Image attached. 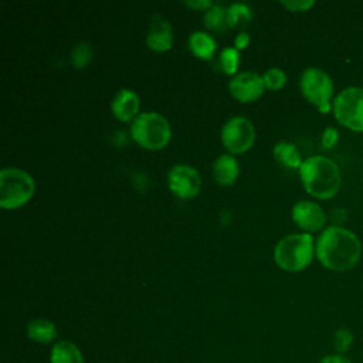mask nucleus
<instances>
[{
	"mask_svg": "<svg viewBox=\"0 0 363 363\" xmlns=\"http://www.w3.org/2000/svg\"><path fill=\"white\" fill-rule=\"evenodd\" d=\"M34 179L17 167H6L0 172V206L7 210L18 208L34 194Z\"/></svg>",
	"mask_w": 363,
	"mask_h": 363,
	"instance_id": "4",
	"label": "nucleus"
},
{
	"mask_svg": "<svg viewBox=\"0 0 363 363\" xmlns=\"http://www.w3.org/2000/svg\"><path fill=\"white\" fill-rule=\"evenodd\" d=\"M27 336L37 343H43V345H48L52 343L57 339V328L55 325L48 320V319H33L27 323L26 328Z\"/></svg>",
	"mask_w": 363,
	"mask_h": 363,
	"instance_id": "15",
	"label": "nucleus"
},
{
	"mask_svg": "<svg viewBox=\"0 0 363 363\" xmlns=\"http://www.w3.org/2000/svg\"><path fill=\"white\" fill-rule=\"evenodd\" d=\"M333 113L340 125L363 132V88L350 86L336 95Z\"/></svg>",
	"mask_w": 363,
	"mask_h": 363,
	"instance_id": "7",
	"label": "nucleus"
},
{
	"mask_svg": "<svg viewBox=\"0 0 363 363\" xmlns=\"http://www.w3.org/2000/svg\"><path fill=\"white\" fill-rule=\"evenodd\" d=\"M92 58V48L88 43H78L71 52V61L75 68H84Z\"/></svg>",
	"mask_w": 363,
	"mask_h": 363,
	"instance_id": "23",
	"label": "nucleus"
},
{
	"mask_svg": "<svg viewBox=\"0 0 363 363\" xmlns=\"http://www.w3.org/2000/svg\"><path fill=\"white\" fill-rule=\"evenodd\" d=\"M184 4L194 10H206V11L213 6V3L208 0H193V1L187 0V1H184Z\"/></svg>",
	"mask_w": 363,
	"mask_h": 363,
	"instance_id": "28",
	"label": "nucleus"
},
{
	"mask_svg": "<svg viewBox=\"0 0 363 363\" xmlns=\"http://www.w3.org/2000/svg\"><path fill=\"white\" fill-rule=\"evenodd\" d=\"M50 363H84L79 347L71 340H58L50 352Z\"/></svg>",
	"mask_w": 363,
	"mask_h": 363,
	"instance_id": "16",
	"label": "nucleus"
},
{
	"mask_svg": "<svg viewBox=\"0 0 363 363\" xmlns=\"http://www.w3.org/2000/svg\"><path fill=\"white\" fill-rule=\"evenodd\" d=\"M319 363H352V360L346 356V354H342V353H330V354H326L323 356Z\"/></svg>",
	"mask_w": 363,
	"mask_h": 363,
	"instance_id": "27",
	"label": "nucleus"
},
{
	"mask_svg": "<svg viewBox=\"0 0 363 363\" xmlns=\"http://www.w3.org/2000/svg\"><path fill=\"white\" fill-rule=\"evenodd\" d=\"M353 342H354V336H353V332L350 329L339 328L337 330H335L332 343H333V347H335L336 353L346 354V352L350 350Z\"/></svg>",
	"mask_w": 363,
	"mask_h": 363,
	"instance_id": "22",
	"label": "nucleus"
},
{
	"mask_svg": "<svg viewBox=\"0 0 363 363\" xmlns=\"http://www.w3.org/2000/svg\"><path fill=\"white\" fill-rule=\"evenodd\" d=\"M170 190L180 199H191L197 196L201 187V179L197 170L189 164H176L167 176Z\"/></svg>",
	"mask_w": 363,
	"mask_h": 363,
	"instance_id": "9",
	"label": "nucleus"
},
{
	"mask_svg": "<svg viewBox=\"0 0 363 363\" xmlns=\"http://www.w3.org/2000/svg\"><path fill=\"white\" fill-rule=\"evenodd\" d=\"M301 91L303 96L313 104L322 113L330 111V98L333 95V84L330 77L320 68H306L301 75Z\"/></svg>",
	"mask_w": 363,
	"mask_h": 363,
	"instance_id": "6",
	"label": "nucleus"
},
{
	"mask_svg": "<svg viewBox=\"0 0 363 363\" xmlns=\"http://www.w3.org/2000/svg\"><path fill=\"white\" fill-rule=\"evenodd\" d=\"M228 88L231 95L240 102H252L264 94L265 84H264V78L259 77L258 74L245 71L235 75L230 81Z\"/></svg>",
	"mask_w": 363,
	"mask_h": 363,
	"instance_id": "10",
	"label": "nucleus"
},
{
	"mask_svg": "<svg viewBox=\"0 0 363 363\" xmlns=\"http://www.w3.org/2000/svg\"><path fill=\"white\" fill-rule=\"evenodd\" d=\"M228 24L233 28H245L251 21V10L247 4L233 3L227 7Z\"/></svg>",
	"mask_w": 363,
	"mask_h": 363,
	"instance_id": "20",
	"label": "nucleus"
},
{
	"mask_svg": "<svg viewBox=\"0 0 363 363\" xmlns=\"http://www.w3.org/2000/svg\"><path fill=\"white\" fill-rule=\"evenodd\" d=\"M316 257L320 264L333 271L353 268L362 252L359 238L342 227H328L316 241Z\"/></svg>",
	"mask_w": 363,
	"mask_h": 363,
	"instance_id": "1",
	"label": "nucleus"
},
{
	"mask_svg": "<svg viewBox=\"0 0 363 363\" xmlns=\"http://www.w3.org/2000/svg\"><path fill=\"white\" fill-rule=\"evenodd\" d=\"M130 135L142 147L156 150L169 143L172 129L162 115L156 112H143L132 122Z\"/></svg>",
	"mask_w": 363,
	"mask_h": 363,
	"instance_id": "5",
	"label": "nucleus"
},
{
	"mask_svg": "<svg viewBox=\"0 0 363 363\" xmlns=\"http://www.w3.org/2000/svg\"><path fill=\"white\" fill-rule=\"evenodd\" d=\"M248 43H250V35L247 34V33H240L237 37H235V40H234V45H235V48L240 51V50H242V48H245L247 45H248Z\"/></svg>",
	"mask_w": 363,
	"mask_h": 363,
	"instance_id": "29",
	"label": "nucleus"
},
{
	"mask_svg": "<svg viewBox=\"0 0 363 363\" xmlns=\"http://www.w3.org/2000/svg\"><path fill=\"white\" fill-rule=\"evenodd\" d=\"M204 24L213 31H225L230 27L227 9L218 4H213L204 14Z\"/></svg>",
	"mask_w": 363,
	"mask_h": 363,
	"instance_id": "19",
	"label": "nucleus"
},
{
	"mask_svg": "<svg viewBox=\"0 0 363 363\" xmlns=\"http://www.w3.org/2000/svg\"><path fill=\"white\" fill-rule=\"evenodd\" d=\"M281 4L291 11H306L315 3L313 0H289V1H281Z\"/></svg>",
	"mask_w": 363,
	"mask_h": 363,
	"instance_id": "25",
	"label": "nucleus"
},
{
	"mask_svg": "<svg viewBox=\"0 0 363 363\" xmlns=\"http://www.w3.org/2000/svg\"><path fill=\"white\" fill-rule=\"evenodd\" d=\"M264 84H265V88L271 89V91H278L281 89L285 82H286V75L282 69L279 68H269L264 75Z\"/></svg>",
	"mask_w": 363,
	"mask_h": 363,
	"instance_id": "24",
	"label": "nucleus"
},
{
	"mask_svg": "<svg viewBox=\"0 0 363 363\" xmlns=\"http://www.w3.org/2000/svg\"><path fill=\"white\" fill-rule=\"evenodd\" d=\"M336 143H337V130L335 128H326L322 135V145L326 149H330Z\"/></svg>",
	"mask_w": 363,
	"mask_h": 363,
	"instance_id": "26",
	"label": "nucleus"
},
{
	"mask_svg": "<svg viewBox=\"0 0 363 363\" xmlns=\"http://www.w3.org/2000/svg\"><path fill=\"white\" fill-rule=\"evenodd\" d=\"M255 139L252 123L244 116H234L228 119L221 129L223 145L231 153H242L248 150Z\"/></svg>",
	"mask_w": 363,
	"mask_h": 363,
	"instance_id": "8",
	"label": "nucleus"
},
{
	"mask_svg": "<svg viewBox=\"0 0 363 363\" xmlns=\"http://www.w3.org/2000/svg\"><path fill=\"white\" fill-rule=\"evenodd\" d=\"M146 43L147 47L153 51H167L173 43V31L170 23L160 16H155L149 23Z\"/></svg>",
	"mask_w": 363,
	"mask_h": 363,
	"instance_id": "12",
	"label": "nucleus"
},
{
	"mask_svg": "<svg viewBox=\"0 0 363 363\" xmlns=\"http://www.w3.org/2000/svg\"><path fill=\"white\" fill-rule=\"evenodd\" d=\"M292 218L294 221L306 231H318L325 224V213L323 210L306 200H301L292 207Z\"/></svg>",
	"mask_w": 363,
	"mask_h": 363,
	"instance_id": "11",
	"label": "nucleus"
},
{
	"mask_svg": "<svg viewBox=\"0 0 363 363\" xmlns=\"http://www.w3.org/2000/svg\"><path fill=\"white\" fill-rule=\"evenodd\" d=\"M274 156L275 159L286 166V167H301L302 160L298 149L294 143L289 142H279L274 146Z\"/></svg>",
	"mask_w": 363,
	"mask_h": 363,
	"instance_id": "18",
	"label": "nucleus"
},
{
	"mask_svg": "<svg viewBox=\"0 0 363 363\" xmlns=\"http://www.w3.org/2000/svg\"><path fill=\"white\" fill-rule=\"evenodd\" d=\"M240 172L237 159L233 155H221L213 166V174L218 184L230 186L235 182Z\"/></svg>",
	"mask_w": 363,
	"mask_h": 363,
	"instance_id": "14",
	"label": "nucleus"
},
{
	"mask_svg": "<svg viewBox=\"0 0 363 363\" xmlns=\"http://www.w3.org/2000/svg\"><path fill=\"white\" fill-rule=\"evenodd\" d=\"M139 111V96L130 89H121L112 101V113L122 122L135 121Z\"/></svg>",
	"mask_w": 363,
	"mask_h": 363,
	"instance_id": "13",
	"label": "nucleus"
},
{
	"mask_svg": "<svg viewBox=\"0 0 363 363\" xmlns=\"http://www.w3.org/2000/svg\"><path fill=\"white\" fill-rule=\"evenodd\" d=\"M299 176L305 190L316 199H330L340 187V173L335 162L325 156H312L302 162Z\"/></svg>",
	"mask_w": 363,
	"mask_h": 363,
	"instance_id": "2",
	"label": "nucleus"
},
{
	"mask_svg": "<svg viewBox=\"0 0 363 363\" xmlns=\"http://www.w3.org/2000/svg\"><path fill=\"white\" fill-rule=\"evenodd\" d=\"M313 257V240L308 233L289 234L279 240L274 250V258L279 268L288 272L302 271Z\"/></svg>",
	"mask_w": 363,
	"mask_h": 363,
	"instance_id": "3",
	"label": "nucleus"
},
{
	"mask_svg": "<svg viewBox=\"0 0 363 363\" xmlns=\"http://www.w3.org/2000/svg\"><path fill=\"white\" fill-rule=\"evenodd\" d=\"M189 47L196 57L201 60H211L216 52L217 44L210 34L204 31H194L189 37Z\"/></svg>",
	"mask_w": 363,
	"mask_h": 363,
	"instance_id": "17",
	"label": "nucleus"
},
{
	"mask_svg": "<svg viewBox=\"0 0 363 363\" xmlns=\"http://www.w3.org/2000/svg\"><path fill=\"white\" fill-rule=\"evenodd\" d=\"M218 64H220V68L224 74H235L237 68H238V64H240V52L238 50L234 47H230V48H224L220 54V60H218Z\"/></svg>",
	"mask_w": 363,
	"mask_h": 363,
	"instance_id": "21",
	"label": "nucleus"
}]
</instances>
